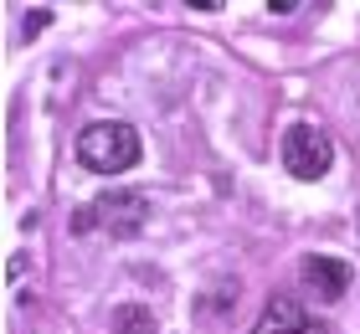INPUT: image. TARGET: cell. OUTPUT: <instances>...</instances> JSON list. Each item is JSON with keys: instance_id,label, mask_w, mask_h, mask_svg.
Wrapping results in <instances>:
<instances>
[{"instance_id": "cell-1", "label": "cell", "mask_w": 360, "mask_h": 334, "mask_svg": "<svg viewBox=\"0 0 360 334\" xmlns=\"http://www.w3.org/2000/svg\"><path fill=\"white\" fill-rule=\"evenodd\" d=\"M144 155V144H139V129L134 124H119V119H98L88 124L83 134H77V165L93 175H124V170H134Z\"/></svg>"}, {"instance_id": "cell-2", "label": "cell", "mask_w": 360, "mask_h": 334, "mask_svg": "<svg viewBox=\"0 0 360 334\" xmlns=\"http://www.w3.org/2000/svg\"><path fill=\"white\" fill-rule=\"evenodd\" d=\"M278 155H283V170L293 180H324V170L335 165V144L314 124H293V129H283V149Z\"/></svg>"}, {"instance_id": "cell-3", "label": "cell", "mask_w": 360, "mask_h": 334, "mask_svg": "<svg viewBox=\"0 0 360 334\" xmlns=\"http://www.w3.org/2000/svg\"><path fill=\"white\" fill-rule=\"evenodd\" d=\"M150 195L144 191H129V186H119V191H103L93 200V216H98V226L103 231H113V237H134V231H144V221H150Z\"/></svg>"}, {"instance_id": "cell-4", "label": "cell", "mask_w": 360, "mask_h": 334, "mask_svg": "<svg viewBox=\"0 0 360 334\" xmlns=\"http://www.w3.org/2000/svg\"><path fill=\"white\" fill-rule=\"evenodd\" d=\"M299 278H304V288L314 293V298H324V304H335V298H345V288H350V262L309 252V257L299 262Z\"/></svg>"}, {"instance_id": "cell-5", "label": "cell", "mask_w": 360, "mask_h": 334, "mask_svg": "<svg viewBox=\"0 0 360 334\" xmlns=\"http://www.w3.org/2000/svg\"><path fill=\"white\" fill-rule=\"evenodd\" d=\"M252 334H324L314 319L304 314V304H293V298H268V309H263V319L252 324Z\"/></svg>"}, {"instance_id": "cell-6", "label": "cell", "mask_w": 360, "mask_h": 334, "mask_svg": "<svg viewBox=\"0 0 360 334\" xmlns=\"http://www.w3.org/2000/svg\"><path fill=\"white\" fill-rule=\"evenodd\" d=\"M113 334H160L155 314L144 304H119V314H113Z\"/></svg>"}, {"instance_id": "cell-7", "label": "cell", "mask_w": 360, "mask_h": 334, "mask_svg": "<svg viewBox=\"0 0 360 334\" xmlns=\"http://www.w3.org/2000/svg\"><path fill=\"white\" fill-rule=\"evenodd\" d=\"M68 226H72V237H83V231H93V226H98V216H93V206H77Z\"/></svg>"}, {"instance_id": "cell-8", "label": "cell", "mask_w": 360, "mask_h": 334, "mask_svg": "<svg viewBox=\"0 0 360 334\" xmlns=\"http://www.w3.org/2000/svg\"><path fill=\"white\" fill-rule=\"evenodd\" d=\"M46 21H52V11H26V37H37V31H46Z\"/></svg>"}]
</instances>
